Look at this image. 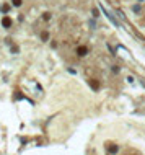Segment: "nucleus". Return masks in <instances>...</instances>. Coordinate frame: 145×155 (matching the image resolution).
<instances>
[{
    "instance_id": "7",
    "label": "nucleus",
    "mask_w": 145,
    "mask_h": 155,
    "mask_svg": "<svg viewBox=\"0 0 145 155\" xmlns=\"http://www.w3.org/2000/svg\"><path fill=\"white\" fill-rule=\"evenodd\" d=\"M93 17H95V18H98V17H100V15H98V10H96V8H93Z\"/></svg>"
},
{
    "instance_id": "4",
    "label": "nucleus",
    "mask_w": 145,
    "mask_h": 155,
    "mask_svg": "<svg viewBox=\"0 0 145 155\" xmlns=\"http://www.w3.org/2000/svg\"><path fill=\"white\" fill-rule=\"evenodd\" d=\"M108 150H109V154H114V152H118V145H111V147H108Z\"/></svg>"
},
{
    "instance_id": "1",
    "label": "nucleus",
    "mask_w": 145,
    "mask_h": 155,
    "mask_svg": "<svg viewBox=\"0 0 145 155\" xmlns=\"http://www.w3.org/2000/svg\"><path fill=\"white\" fill-rule=\"evenodd\" d=\"M100 7H101V10H103V15H106V18H108L109 21H111V23H113V25H114V26H116V28H119V26H121V23H119L118 20L114 18V17H113V15H111V13H109L108 10H106V8H104V7H103V5H100Z\"/></svg>"
},
{
    "instance_id": "9",
    "label": "nucleus",
    "mask_w": 145,
    "mask_h": 155,
    "mask_svg": "<svg viewBox=\"0 0 145 155\" xmlns=\"http://www.w3.org/2000/svg\"><path fill=\"white\" fill-rule=\"evenodd\" d=\"M139 2H144V0H139Z\"/></svg>"
},
{
    "instance_id": "2",
    "label": "nucleus",
    "mask_w": 145,
    "mask_h": 155,
    "mask_svg": "<svg viewBox=\"0 0 145 155\" xmlns=\"http://www.w3.org/2000/svg\"><path fill=\"white\" fill-rule=\"evenodd\" d=\"M2 26L3 28H10L11 26V20H10V17H3V18H2Z\"/></svg>"
},
{
    "instance_id": "5",
    "label": "nucleus",
    "mask_w": 145,
    "mask_h": 155,
    "mask_svg": "<svg viewBox=\"0 0 145 155\" xmlns=\"http://www.w3.org/2000/svg\"><path fill=\"white\" fill-rule=\"evenodd\" d=\"M78 52H80V55H85V54H86V47H80Z\"/></svg>"
},
{
    "instance_id": "8",
    "label": "nucleus",
    "mask_w": 145,
    "mask_h": 155,
    "mask_svg": "<svg viewBox=\"0 0 145 155\" xmlns=\"http://www.w3.org/2000/svg\"><path fill=\"white\" fill-rule=\"evenodd\" d=\"M113 72L118 73V72H119V67H116V65H114V67H113Z\"/></svg>"
},
{
    "instance_id": "6",
    "label": "nucleus",
    "mask_w": 145,
    "mask_h": 155,
    "mask_svg": "<svg viewBox=\"0 0 145 155\" xmlns=\"http://www.w3.org/2000/svg\"><path fill=\"white\" fill-rule=\"evenodd\" d=\"M21 5V0H13V7H20Z\"/></svg>"
},
{
    "instance_id": "3",
    "label": "nucleus",
    "mask_w": 145,
    "mask_h": 155,
    "mask_svg": "<svg viewBox=\"0 0 145 155\" xmlns=\"http://www.w3.org/2000/svg\"><path fill=\"white\" fill-rule=\"evenodd\" d=\"M88 83L93 87V90H98V88H100V83L96 82V80H88Z\"/></svg>"
}]
</instances>
